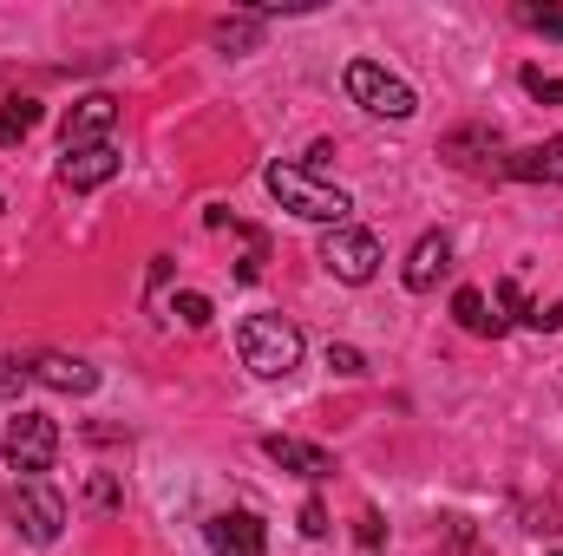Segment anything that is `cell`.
Here are the masks:
<instances>
[{
	"instance_id": "6da1fadb",
	"label": "cell",
	"mask_w": 563,
	"mask_h": 556,
	"mask_svg": "<svg viewBox=\"0 0 563 556\" xmlns=\"http://www.w3.org/2000/svg\"><path fill=\"white\" fill-rule=\"evenodd\" d=\"M263 184H269V197H276L282 210H295V216H308V223L347 230V216H354V197H347L341 184H321V177L301 170V164H269Z\"/></svg>"
},
{
	"instance_id": "7a4b0ae2",
	"label": "cell",
	"mask_w": 563,
	"mask_h": 556,
	"mask_svg": "<svg viewBox=\"0 0 563 556\" xmlns=\"http://www.w3.org/2000/svg\"><path fill=\"white\" fill-rule=\"evenodd\" d=\"M236 347H243V367L256 380H288L301 367V327L288 314H243Z\"/></svg>"
},
{
	"instance_id": "3957f363",
	"label": "cell",
	"mask_w": 563,
	"mask_h": 556,
	"mask_svg": "<svg viewBox=\"0 0 563 556\" xmlns=\"http://www.w3.org/2000/svg\"><path fill=\"white\" fill-rule=\"evenodd\" d=\"M7 518H13V531H20L26 544H59V531H66V498H59L53 485H40V478H20V485L7 491Z\"/></svg>"
},
{
	"instance_id": "277c9868",
	"label": "cell",
	"mask_w": 563,
	"mask_h": 556,
	"mask_svg": "<svg viewBox=\"0 0 563 556\" xmlns=\"http://www.w3.org/2000/svg\"><path fill=\"white\" fill-rule=\"evenodd\" d=\"M347 99H354V105H367L374 119H394V125L420 112L413 86H407V79H394V73H387V66H374V59H354V66H347Z\"/></svg>"
},
{
	"instance_id": "5b68a950",
	"label": "cell",
	"mask_w": 563,
	"mask_h": 556,
	"mask_svg": "<svg viewBox=\"0 0 563 556\" xmlns=\"http://www.w3.org/2000/svg\"><path fill=\"white\" fill-rule=\"evenodd\" d=\"M0 452H7V465H13V471L40 478V471H53V458H59V425H53L46 413L7 419V432H0Z\"/></svg>"
},
{
	"instance_id": "8992f818",
	"label": "cell",
	"mask_w": 563,
	"mask_h": 556,
	"mask_svg": "<svg viewBox=\"0 0 563 556\" xmlns=\"http://www.w3.org/2000/svg\"><path fill=\"white\" fill-rule=\"evenodd\" d=\"M321 269L334 281H347V288H361V281H374V269H380V243L367 230H328L321 236Z\"/></svg>"
},
{
	"instance_id": "52a82bcc",
	"label": "cell",
	"mask_w": 563,
	"mask_h": 556,
	"mask_svg": "<svg viewBox=\"0 0 563 556\" xmlns=\"http://www.w3.org/2000/svg\"><path fill=\"white\" fill-rule=\"evenodd\" d=\"M112 125H119V99H112V92H86V99L66 112V125H59V144H66V151H86V144H112Z\"/></svg>"
},
{
	"instance_id": "ba28073f",
	"label": "cell",
	"mask_w": 563,
	"mask_h": 556,
	"mask_svg": "<svg viewBox=\"0 0 563 556\" xmlns=\"http://www.w3.org/2000/svg\"><path fill=\"white\" fill-rule=\"evenodd\" d=\"M203 544H210V556H263L269 551V531H263L256 511H223V518L203 524Z\"/></svg>"
},
{
	"instance_id": "9c48e42d",
	"label": "cell",
	"mask_w": 563,
	"mask_h": 556,
	"mask_svg": "<svg viewBox=\"0 0 563 556\" xmlns=\"http://www.w3.org/2000/svg\"><path fill=\"white\" fill-rule=\"evenodd\" d=\"M125 170V157H119V144H86V151H66V164H59V184L73 190V197H86V190H99V184H112Z\"/></svg>"
},
{
	"instance_id": "30bf717a",
	"label": "cell",
	"mask_w": 563,
	"mask_h": 556,
	"mask_svg": "<svg viewBox=\"0 0 563 556\" xmlns=\"http://www.w3.org/2000/svg\"><path fill=\"white\" fill-rule=\"evenodd\" d=\"M26 380H40V387H53V393H92V387H99V367H86V360H73V354H33V360H26Z\"/></svg>"
},
{
	"instance_id": "8fae6325",
	"label": "cell",
	"mask_w": 563,
	"mask_h": 556,
	"mask_svg": "<svg viewBox=\"0 0 563 556\" xmlns=\"http://www.w3.org/2000/svg\"><path fill=\"white\" fill-rule=\"evenodd\" d=\"M263 452L276 458L282 471H295V478H334V458H328L321 445H308V438H288V432H269V438H263Z\"/></svg>"
},
{
	"instance_id": "7c38bea8",
	"label": "cell",
	"mask_w": 563,
	"mask_h": 556,
	"mask_svg": "<svg viewBox=\"0 0 563 556\" xmlns=\"http://www.w3.org/2000/svg\"><path fill=\"white\" fill-rule=\"evenodd\" d=\"M445 263H452V243H445L439 230H426L420 243H413V256H407V288H413V294H426L432 281L445 276Z\"/></svg>"
},
{
	"instance_id": "4fadbf2b",
	"label": "cell",
	"mask_w": 563,
	"mask_h": 556,
	"mask_svg": "<svg viewBox=\"0 0 563 556\" xmlns=\"http://www.w3.org/2000/svg\"><path fill=\"white\" fill-rule=\"evenodd\" d=\"M505 170H511V177H525V184H563V138L518 151V157H511Z\"/></svg>"
},
{
	"instance_id": "5bb4252c",
	"label": "cell",
	"mask_w": 563,
	"mask_h": 556,
	"mask_svg": "<svg viewBox=\"0 0 563 556\" xmlns=\"http://www.w3.org/2000/svg\"><path fill=\"white\" fill-rule=\"evenodd\" d=\"M452 314H459V327H465V334H485V341H498V334H505V314H492L478 288H459V294H452Z\"/></svg>"
},
{
	"instance_id": "9a60e30c",
	"label": "cell",
	"mask_w": 563,
	"mask_h": 556,
	"mask_svg": "<svg viewBox=\"0 0 563 556\" xmlns=\"http://www.w3.org/2000/svg\"><path fill=\"white\" fill-rule=\"evenodd\" d=\"M33 125H40V105H33V99H7V105H0V151L26 144Z\"/></svg>"
},
{
	"instance_id": "2e32d148",
	"label": "cell",
	"mask_w": 563,
	"mask_h": 556,
	"mask_svg": "<svg viewBox=\"0 0 563 556\" xmlns=\"http://www.w3.org/2000/svg\"><path fill=\"white\" fill-rule=\"evenodd\" d=\"M256 40H263V20H256V13L217 20V46H223V53H243V46H256Z\"/></svg>"
},
{
	"instance_id": "e0dca14e",
	"label": "cell",
	"mask_w": 563,
	"mask_h": 556,
	"mask_svg": "<svg viewBox=\"0 0 563 556\" xmlns=\"http://www.w3.org/2000/svg\"><path fill=\"white\" fill-rule=\"evenodd\" d=\"M170 314H177L184 327H210V314H217V308H210V294H190V288H184V294L170 301Z\"/></svg>"
},
{
	"instance_id": "ac0fdd59",
	"label": "cell",
	"mask_w": 563,
	"mask_h": 556,
	"mask_svg": "<svg viewBox=\"0 0 563 556\" xmlns=\"http://www.w3.org/2000/svg\"><path fill=\"white\" fill-rule=\"evenodd\" d=\"M518 20H525L531 33H551V40H563V7H518Z\"/></svg>"
},
{
	"instance_id": "d6986e66",
	"label": "cell",
	"mask_w": 563,
	"mask_h": 556,
	"mask_svg": "<svg viewBox=\"0 0 563 556\" xmlns=\"http://www.w3.org/2000/svg\"><path fill=\"white\" fill-rule=\"evenodd\" d=\"M525 92H531V99H544V105H563V79H544L538 66H525Z\"/></svg>"
},
{
	"instance_id": "ffe728a7",
	"label": "cell",
	"mask_w": 563,
	"mask_h": 556,
	"mask_svg": "<svg viewBox=\"0 0 563 556\" xmlns=\"http://www.w3.org/2000/svg\"><path fill=\"white\" fill-rule=\"evenodd\" d=\"M328 367H334V374H347V380H361V374H367L361 347H347V341H341V347H328Z\"/></svg>"
},
{
	"instance_id": "44dd1931",
	"label": "cell",
	"mask_w": 563,
	"mask_h": 556,
	"mask_svg": "<svg viewBox=\"0 0 563 556\" xmlns=\"http://www.w3.org/2000/svg\"><path fill=\"white\" fill-rule=\"evenodd\" d=\"M301 537H328V504H321V498L301 504Z\"/></svg>"
},
{
	"instance_id": "7402d4cb",
	"label": "cell",
	"mask_w": 563,
	"mask_h": 556,
	"mask_svg": "<svg viewBox=\"0 0 563 556\" xmlns=\"http://www.w3.org/2000/svg\"><path fill=\"white\" fill-rule=\"evenodd\" d=\"M354 537H361V551H380V537H387V524H380L374 511H361V518H354Z\"/></svg>"
},
{
	"instance_id": "603a6c76",
	"label": "cell",
	"mask_w": 563,
	"mask_h": 556,
	"mask_svg": "<svg viewBox=\"0 0 563 556\" xmlns=\"http://www.w3.org/2000/svg\"><path fill=\"white\" fill-rule=\"evenodd\" d=\"M525 327H538V334H558L563 327V301H544V308H531V321Z\"/></svg>"
},
{
	"instance_id": "cb8c5ba5",
	"label": "cell",
	"mask_w": 563,
	"mask_h": 556,
	"mask_svg": "<svg viewBox=\"0 0 563 556\" xmlns=\"http://www.w3.org/2000/svg\"><path fill=\"white\" fill-rule=\"evenodd\" d=\"M20 387H26V367L20 360H0V400H20Z\"/></svg>"
},
{
	"instance_id": "d4e9b609",
	"label": "cell",
	"mask_w": 563,
	"mask_h": 556,
	"mask_svg": "<svg viewBox=\"0 0 563 556\" xmlns=\"http://www.w3.org/2000/svg\"><path fill=\"white\" fill-rule=\"evenodd\" d=\"M86 498H92L99 511H112V504H119V485H112V478H92V491H86Z\"/></svg>"
},
{
	"instance_id": "484cf974",
	"label": "cell",
	"mask_w": 563,
	"mask_h": 556,
	"mask_svg": "<svg viewBox=\"0 0 563 556\" xmlns=\"http://www.w3.org/2000/svg\"><path fill=\"white\" fill-rule=\"evenodd\" d=\"M328 157H334V144H328V138H314V144H308V170H321Z\"/></svg>"
}]
</instances>
